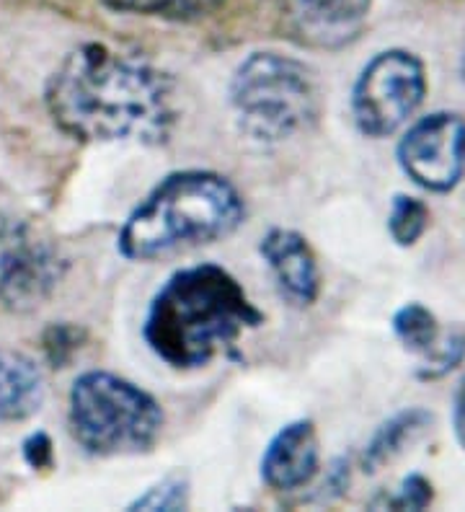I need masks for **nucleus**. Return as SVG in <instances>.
Here are the masks:
<instances>
[{"mask_svg": "<svg viewBox=\"0 0 465 512\" xmlns=\"http://www.w3.org/2000/svg\"><path fill=\"white\" fill-rule=\"evenodd\" d=\"M230 107L238 130L256 143H282L318 117L310 68L282 52H251L233 73Z\"/></svg>", "mask_w": 465, "mask_h": 512, "instance_id": "nucleus-5", "label": "nucleus"}, {"mask_svg": "<svg viewBox=\"0 0 465 512\" xmlns=\"http://www.w3.org/2000/svg\"><path fill=\"white\" fill-rule=\"evenodd\" d=\"M130 510H186L189 507V479L184 474H168L140 497L130 502Z\"/></svg>", "mask_w": 465, "mask_h": 512, "instance_id": "nucleus-18", "label": "nucleus"}, {"mask_svg": "<svg viewBox=\"0 0 465 512\" xmlns=\"http://www.w3.org/2000/svg\"><path fill=\"white\" fill-rule=\"evenodd\" d=\"M347 487H349V461L339 458V461L331 463L329 479H326V484H323V492L339 497V494H344V489Z\"/></svg>", "mask_w": 465, "mask_h": 512, "instance_id": "nucleus-23", "label": "nucleus"}, {"mask_svg": "<svg viewBox=\"0 0 465 512\" xmlns=\"http://www.w3.org/2000/svg\"><path fill=\"white\" fill-rule=\"evenodd\" d=\"M106 6L119 13L158 16L168 21H197L223 6V0H104Z\"/></svg>", "mask_w": 465, "mask_h": 512, "instance_id": "nucleus-15", "label": "nucleus"}, {"mask_svg": "<svg viewBox=\"0 0 465 512\" xmlns=\"http://www.w3.org/2000/svg\"><path fill=\"white\" fill-rule=\"evenodd\" d=\"M83 331L75 329L70 324H55L44 334V352L50 357V363L55 368H65L70 363V357L81 350Z\"/></svg>", "mask_w": 465, "mask_h": 512, "instance_id": "nucleus-20", "label": "nucleus"}, {"mask_svg": "<svg viewBox=\"0 0 465 512\" xmlns=\"http://www.w3.org/2000/svg\"><path fill=\"white\" fill-rule=\"evenodd\" d=\"M246 218V202L223 174L186 169L163 182L124 220L117 251L130 262H153L230 236Z\"/></svg>", "mask_w": 465, "mask_h": 512, "instance_id": "nucleus-3", "label": "nucleus"}, {"mask_svg": "<svg viewBox=\"0 0 465 512\" xmlns=\"http://www.w3.org/2000/svg\"><path fill=\"white\" fill-rule=\"evenodd\" d=\"M44 101L55 125L83 143L158 145L176 125L174 81L104 44L70 52L52 73Z\"/></svg>", "mask_w": 465, "mask_h": 512, "instance_id": "nucleus-1", "label": "nucleus"}, {"mask_svg": "<svg viewBox=\"0 0 465 512\" xmlns=\"http://www.w3.org/2000/svg\"><path fill=\"white\" fill-rule=\"evenodd\" d=\"M372 0H292L303 32L323 47H341L360 34Z\"/></svg>", "mask_w": 465, "mask_h": 512, "instance_id": "nucleus-11", "label": "nucleus"}, {"mask_svg": "<svg viewBox=\"0 0 465 512\" xmlns=\"http://www.w3.org/2000/svg\"><path fill=\"white\" fill-rule=\"evenodd\" d=\"M463 73H465V65H463Z\"/></svg>", "mask_w": 465, "mask_h": 512, "instance_id": "nucleus-24", "label": "nucleus"}, {"mask_svg": "<svg viewBox=\"0 0 465 512\" xmlns=\"http://www.w3.org/2000/svg\"><path fill=\"white\" fill-rule=\"evenodd\" d=\"M62 277V259L29 223L0 215V303L13 311L42 306Z\"/></svg>", "mask_w": 465, "mask_h": 512, "instance_id": "nucleus-8", "label": "nucleus"}, {"mask_svg": "<svg viewBox=\"0 0 465 512\" xmlns=\"http://www.w3.org/2000/svg\"><path fill=\"white\" fill-rule=\"evenodd\" d=\"M465 360V326H455V329L445 331L440 344L429 352L424 360H419L416 368V378L419 381H440L450 370L458 368Z\"/></svg>", "mask_w": 465, "mask_h": 512, "instance_id": "nucleus-17", "label": "nucleus"}, {"mask_svg": "<svg viewBox=\"0 0 465 512\" xmlns=\"http://www.w3.org/2000/svg\"><path fill=\"white\" fill-rule=\"evenodd\" d=\"M24 458L31 469H50L52 461H55L52 440L47 438L44 432H34V435L24 443Z\"/></svg>", "mask_w": 465, "mask_h": 512, "instance_id": "nucleus-21", "label": "nucleus"}, {"mask_svg": "<svg viewBox=\"0 0 465 512\" xmlns=\"http://www.w3.org/2000/svg\"><path fill=\"white\" fill-rule=\"evenodd\" d=\"M321 466L318 432L310 419L287 422L261 456V481L274 492H295L316 479Z\"/></svg>", "mask_w": 465, "mask_h": 512, "instance_id": "nucleus-10", "label": "nucleus"}, {"mask_svg": "<svg viewBox=\"0 0 465 512\" xmlns=\"http://www.w3.org/2000/svg\"><path fill=\"white\" fill-rule=\"evenodd\" d=\"M432 422L434 414L422 409V406H411V409H403V412L393 414L391 419H385L383 425L372 432V438L367 440L365 450H362V471L365 474H378L383 466L396 461L403 450L422 438L424 432L432 427Z\"/></svg>", "mask_w": 465, "mask_h": 512, "instance_id": "nucleus-13", "label": "nucleus"}, {"mask_svg": "<svg viewBox=\"0 0 465 512\" xmlns=\"http://www.w3.org/2000/svg\"><path fill=\"white\" fill-rule=\"evenodd\" d=\"M450 419H453V435L458 445L465 453V375L460 378L458 388L453 396V409H450Z\"/></svg>", "mask_w": 465, "mask_h": 512, "instance_id": "nucleus-22", "label": "nucleus"}, {"mask_svg": "<svg viewBox=\"0 0 465 512\" xmlns=\"http://www.w3.org/2000/svg\"><path fill=\"white\" fill-rule=\"evenodd\" d=\"M261 324L264 313L228 269L194 264L176 269L153 295L143 337L168 368L197 370Z\"/></svg>", "mask_w": 465, "mask_h": 512, "instance_id": "nucleus-2", "label": "nucleus"}, {"mask_svg": "<svg viewBox=\"0 0 465 512\" xmlns=\"http://www.w3.org/2000/svg\"><path fill=\"white\" fill-rule=\"evenodd\" d=\"M391 326L403 350L409 355H416L419 360H424L442 339L440 321L422 303H406V306L398 308L393 313Z\"/></svg>", "mask_w": 465, "mask_h": 512, "instance_id": "nucleus-14", "label": "nucleus"}, {"mask_svg": "<svg viewBox=\"0 0 465 512\" xmlns=\"http://www.w3.org/2000/svg\"><path fill=\"white\" fill-rule=\"evenodd\" d=\"M434 502V487L432 481L422 474H409L398 484L393 494H385L383 500L372 502L375 507H385V510H427Z\"/></svg>", "mask_w": 465, "mask_h": 512, "instance_id": "nucleus-19", "label": "nucleus"}, {"mask_svg": "<svg viewBox=\"0 0 465 512\" xmlns=\"http://www.w3.org/2000/svg\"><path fill=\"white\" fill-rule=\"evenodd\" d=\"M163 422L161 404L122 375L88 370L70 388V432L91 456L148 453L161 438Z\"/></svg>", "mask_w": 465, "mask_h": 512, "instance_id": "nucleus-4", "label": "nucleus"}, {"mask_svg": "<svg viewBox=\"0 0 465 512\" xmlns=\"http://www.w3.org/2000/svg\"><path fill=\"white\" fill-rule=\"evenodd\" d=\"M388 236L401 249H411L422 241V236L429 228V207L427 202L411 194H396L388 210Z\"/></svg>", "mask_w": 465, "mask_h": 512, "instance_id": "nucleus-16", "label": "nucleus"}, {"mask_svg": "<svg viewBox=\"0 0 465 512\" xmlns=\"http://www.w3.org/2000/svg\"><path fill=\"white\" fill-rule=\"evenodd\" d=\"M259 254L267 262L279 295L292 308H308L321 293V269L308 238L292 228H272L261 236Z\"/></svg>", "mask_w": 465, "mask_h": 512, "instance_id": "nucleus-9", "label": "nucleus"}, {"mask_svg": "<svg viewBox=\"0 0 465 512\" xmlns=\"http://www.w3.org/2000/svg\"><path fill=\"white\" fill-rule=\"evenodd\" d=\"M396 161L424 192H453L465 176V119L455 112L419 117L398 140Z\"/></svg>", "mask_w": 465, "mask_h": 512, "instance_id": "nucleus-7", "label": "nucleus"}, {"mask_svg": "<svg viewBox=\"0 0 465 512\" xmlns=\"http://www.w3.org/2000/svg\"><path fill=\"white\" fill-rule=\"evenodd\" d=\"M47 386L29 355L0 347V422H24L42 409Z\"/></svg>", "mask_w": 465, "mask_h": 512, "instance_id": "nucleus-12", "label": "nucleus"}, {"mask_svg": "<svg viewBox=\"0 0 465 512\" xmlns=\"http://www.w3.org/2000/svg\"><path fill=\"white\" fill-rule=\"evenodd\" d=\"M427 88V68L414 52L398 47L378 52L354 81V125L365 138H391L419 112Z\"/></svg>", "mask_w": 465, "mask_h": 512, "instance_id": "nucleus-6", "label": "nucleus"}]
</instances>
